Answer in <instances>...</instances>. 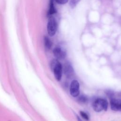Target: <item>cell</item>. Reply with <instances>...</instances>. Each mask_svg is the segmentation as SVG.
<instances>
[{
    "label": "cell",
    "mask_w": 121,
    "mask_h": 121,
    "mask_svg": "<svg viewBox=\"0 0 121 121\" xmlns=\"http://www.w3.org/2000/svg\"><path fill=\"white\" fill-rule=\"evenodd\" d=\"M51 67L56 79L58 81H60L62 76L61 64L57 60H54L51 62Z\"/></svg>",
    "instance_id": "6da1fadb"
},
{
    "label": "cell",
    "mask_w": 121,
    "mask_h": 121,
    "mask_svg": "<svg viewBox=\"0 0 121 121\" xmlns=\"http://www.w3.org/2000/svg\"><path fill=\"white\" fill-rule=\"evenodd\" d=\"M80 0H70L69 5L72 8H74L79 3Z\"/></svg>",
    "instance_id": "30bf717a"
},
{
    "label": "cell",
    "mask_w": 121,
    "mask_h": 121,
    "mask_svg": "<svg viewBox=\"0 0 121 121\" xmlns=\"http://www.w3.org/2000/svg\"><path fill=\"white\" fill-rule=\"evenodd\" d=\"M56 12H57V11H56V9L55 8L54 5L53 0H50L49 9V11H48V15L51 16L52 14H54L56 13Z\"/></svg>",
    "instance_id": "9c48e42d"
},
{
    "label": "cell",
    "mask_w": 121,
    "mask_h": 121,
    "mask_svg": "<svg viewBox=\"0 0 121 121\" xmlns=\"http://www.w3.org/2000/svg\"><path fill=\"white\" fill-rule=\"evenodd\" d=\"M70 94L73 97H77L79 94V83L78 80H72L70 86Z\"/></svg>",
    "instance_id": "277c9868"
},
{
    "label": "cell",
    "mask_w": 121,
    "mask_h": 121,
    "mask_svg": "<svg viewBox=\"0 0 121 121\" xmlns=\"http://www.w3.org/2000/svg\"><path fill=\"white\" fill-rule=\"evenodd\" d=\"M111 109L114 111H121V99L112 98L110 101Z\"/></svg>",
    "instance_id": "5b68a950"
},
{
    "label": "cell",
    "mask_w": 121,
    "mask_h": 121,
    "mask_svg": "<svg viewBox=\"0 0 121 121\" xmlns=\"http://www.w3.org/2000/svg\"><path fill=\"white\" fill-rule=\"evenodd\" d=\"M53 53L54 57L58 59H63L66 55V52L60 47H55L53 50Z\"/></svg>",
    "instance_id": "8992f818"
},
{
    "label": "cell",
    "mask_w": 121,
    "mask_h": 121,
    "mask_svg": "<svg viewBox=\"0 0 121 121\" xmlns=\"http://www.w3.org/2000/svg\"><path fill=\"white\" fill-rule=\"evenodd\" d=\"M57 28L58 24L56 20L53 17L51 16L49 17L47 25V30L49 35L51 36H54L56 33Z\"/></svg>",
    "instance_id": "3957f363"
},
{
    "label": "cell",
    "mask_w": 121,
    "mask_h": 121,
    "mask_svg": "<svg viewBox=\"0 0 121 121\" xmlns=\"http://www.w3.org/2000/svg\"><path fill=\"white\" fill-rule=\"evenodd\" d=\"M64 71L66 76L68 78L71 77L74 74V69L72 66L69 63L65 64L64 66Z\"/></svg>",
    "instance_id": "52a82bcc"
},
{
    "label": "cell",
    "mask_w": 121,
    "mask_h": 121,
    "mask_svg": "<svg viewBox=\"0 0 121 121\" xmlns=\"http://www.w3.org/2000/svg\"><path fill=\"white\" fill-rule=\"evenodd\" d=\"M87 100V98L86 96L84 95H81L79 98H78V101L82 103H86Z\"/></svg>",
    "instance_id": "7c38bea8"
},
{
    "label": "cell",
    "mask_w": 121,
    "mask_h": 121,
    "mask_svg": "<svg viewBox=\"0 0 121 121\" xmlns=\"http://www.w3.org/2000/svg\"><path fill=\"white\" fill-rule=\"evenodd\" d=\"M80 114L81 116V117L85 120H86V121H88L89 120L88 115L86 112H84L83 111H80Z\"/></svg>",
    "instance_id": "8fae6325"
},
{
    "label": "cell",
    "mask_w": 121,
    "mask_h": 121,
    "mask_svg": "<svg viewBox=\"0 0 121 121\" xmlns=\"http://www.w3.org/2000/svg\"><path fill=\"white\" fill-rule=\"evenodd\" d=\"M93 108L96 112H100L103 110L106 111L108 107V102L102 98L96 99L93 103Z\"/></svg>",
    "instance_id": "7a4b0ae2"
},
{
    "label": "cell",
    "mask_w": 121,
    "mask_h": 121,
    "mask_svg": "<svg viewBox=\"0 0 121 121\" xmlns=\"http://www.w3.org/2000/svg\"><path fill=\"white\" fill-rule=\"evenodd\" d=\"M69 0H55L56 2L59 4H61V5H63V4H65L66 3L68 2Z\"/></svg>",
    "instance_id": "4fadbf2b"
},
{
    "label": "cell",
    "mask_w": 121,
    "mask_h": 121,
    "mask_svg": "<svg viewBox=\"0 0 121 121\" xmlns=\"http://www.w3.org/2000/svg\"><path fill=\"white\" fill-rule=\"evenodd\" d=\"M77 119H78V121H82L81 120H80V119L79 118V117H77Z\"/></svg>",
    "instance_id": "5bb4252c"
},
{
    "label": "cell",
    "mask_w": 121,
    "mask_h": 121,
    "mask_svg": "<svg viewBox=\"0 0 121 121\" xmlns=\"http://www.w3.org/2000/svg\"><path fill=\"white\" fill-rule=\"evenodd\" d=\"M43 41L45 47L48 50L50 49L52 45V42L51 41L50 39L48 36H44L43 38Z\"/></svg>",
    "instance_id": "ba28073f"
}]
</instances>
